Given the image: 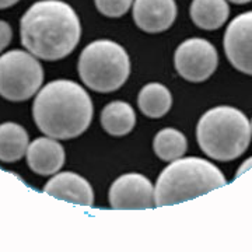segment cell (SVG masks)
<instances>
[{"label": "cell", "instance_id": "6da1fadb", "mask_svg": "<svg viewBox=\"0 0 252 252\" xmlns=\"http://www.w3.org/2000/svg\"><path fill=\"white\" fill-rule=\"evenodd\" d=\"M20 35L31 55L45 61H58L73 52L79 44L80 20L62 0H39L21 17Z\"/></svg>", "mask_w": 252, "mask_h": 252}, {"label": "cell", "instance_id": "7a4b0ae2", "mask_svg": "<svg viewBox=\"0 0 252 252\" xmlns=\"http://www.w3.org/2000/svg\"><path fill=\"white\" fill-rule=\"evenodd\" d=\"M94 114L90 95L72 80L48 83L38 93L32 117L38 129L52 139H73L87 130Z\"/></svg>", "mask_w": 252, "mask_h": 252}, {"label": "cell", "instance_id": "3957f363", "mask_svg": "<svg viewBox=\"0 0 252 252\" xmlns=\"http://www.w3.org/2000/svg\"><path fill=\"white\" fill-rule=\"evenodd\" d=\"M221 171L205 158L188 157L171 162L154 188V206H171L225 187Z\"/></svg>", "mask_w": 252, "mask_h": 252}, {"label": "cell", "instance_id": "277c9868", "mask_svg": "<svg viewBox=\"0 0 252 252\" xmlns=\"http://www.w3.org/2000/svg\"><path fill=\"white\" fill-rule=\"evenodd\" d=\"M251 135L248 118L240 109L224 105L205 112L196 127L200 149L219 161H231L243 156Z\"/></svg>", "mask_w": 252, "mask_h": 252}, {"label": "cell", "instance_id": "5b68a950", "mask_svg": "<svg viewBox=\"0 0 252 252\" xmlns=\"http://www.w3.org/2000/svg\"><path fill=\"white\" fill-rule=\"evenodd\" d=\"M129 73L130 61L127 52L124 46L109 39H98L89 44L79 59L81 80L97 93H112L121 89Z\"/></svg>", "mask_w": 252, "mask_h": 252}, {"label": "cell", "instance_id": "8992f818", "mask_svg": "<svg viewBox=\"0 0 252 252\" xmlns=\"http://www.w3.org/2000/svg\"><path fill=\"white\" fill-rule=\"evenodd\" d=\"M44 81L41 63L28 52L14 49L0 56V95L20 102L30 99Z\"/></svg>", "mask_w": 252, "mask_h": 252}, {"label": "cell", "instance_id": "52a82bcc", "mask_svg": "<svg viewBox=\"0 0 252 252\" xmlns=\"http://www.w3.org/2000/svg\"><path fill=\"white\" fill-rule=\"evenodd\" d=\"M175 69L180 76L192 83L207 80L217 67L219 55L215 46L203 38H190L175 51Z\"/></svg>", "mask_w": 252, "mask_h": 252}, {"label": "cell", "instance_id": "ba28073f", "mask_svg": "<svg viewBox=\"0 0 252 252\" xmlns=\"http://www.w3.org/2000/svg\"><path fill=\"white\" fill-rule=\"evenodd\" d=\"M109 205L117 210H144L154 206L152 182L140 174H125L109 189Z\"/></svg>", "mask_w": 252, "mask_h": 252}, {"label": "cell", "instance_id": "9c48e42d", "mask_svg": "<svg viewBox=\"0 0 252 252\" xmlns=\"http://www.w3.org/2000/svg\"><path fill=\"white\" fill-rule=\"evenodd\" d=\"M224 52L237 70L252 76V10L237 16L228 24Z\"/></svg>", "mask_w": 252, "mask_h": 252}, {"label": "cell", "instance_id": "30bf717a", "mask_svg": "<svg viewBox=\"0 0 252 252\" xmlns=\"http://www.w3.org/2000/svg\"><path fill=\"white\" fill-rule=\"evenodd\" d=\"M177 17L174 0H135L133 18L137 27L156 34L171 27Z\"/></svg>", "mask_w": 252, "mask_h": 252}, {"label": "cell", "instance_id": "8fae6325", "mask_svg": "<svg viewBox=\"0 0 252 252\" xmlns=\"http://www.w3.org/2000/svg\"><path fill=\"white\" fill-rule=\"evenodd\" d=\"M44 192L61 200L74 205L93 206L94 193L91 185L83 177L74 172H61L46 182Z\"/></svg>", "mask_w": 252, "mask_h": 252}, {"label": "cell", "instance_id": "7c38bea8", "mask_svg": "<svg viewBox=\"0 0 252 252\" xmlns=\"http://www.w3.org/2000/svg\"><path fill=\"white\" fill-rule=\"evenodd\" d=\"M27 162L28 167L38 175H52L59 171L64 164L62 144L49 137L35 139L32 143L28 144Z\"/></svg>", "mask_w": 252, "mask_h": 252}, {"label": "cell", "instance_id": "4fadbf2b", "mask_svg": "<svg viewBox=\"0 0 252 252\" xmlns=\"http://www.w3.org/2000/svg\"><path fill=\"white\" fill-rule=\"evenodd\" d=\"M189 14L199 28L213 31L227 21L230 7L225 0H193Z\"/></svg>", "mask_w": 252, "mask_h": 252}, {"label": "cell", "instance_id": "5bb4252c", "mask_svg": "<svg viewBox=\"0 0 252 252\" xmlns=\"http://www.w3.org/2000/svg\"><path fill=\"white\" fill-rule=\"evenodd\" d=\"M135 124V111L125 101H114L101 112V125L111 136L127 135Z\"/></svg>", "mask_w": 252, "mask_h": 252}, {"label": "cell", "instance_id": "9a60e30c", "mask_svg": "<svg viewBox=\"0 0 252 252\" xmlns=\"http://www.w3.org/2000/svg\"><path fill=\"white\" fill-rule=\"evenodd\" d=\"M28 149V133L23 126L13 122L0 125V161H18Z\"/></svg>", "mask_w": 252, "mask_h": 252}, {"label": "cell", "instance_id": "2e32d148", "mask_svg": "<svg viewBox=\"0 0 252 252\" xmlns=\"http://www.w3.org/2000/svg\"><path fill=\"white\" fill-rule=\"evenodd\" d=\"M137 104L146 117L161 118L171 109L172 95L165 86L150 83L140 90Z\"/></svg>", "mask_w": 252, "mask_h": 252}, {"label": "cell", "instance_id": "e0dca14e", "mask_svg": "<svg viewBox=\"0 0 252 252\" xmlns=\"http://www.w3.org/2000/svg\"><path fill=\"white\" fill-rule=\"evenodd\" d=\"M187 137L180 130L167 127L160 130L154 137L153 147L162 161H175L187 152Z\"/></svg>", "mask_w": 252, "mask_h": 252}, {"label": "cell", "instance_id": "ac0fdd59", "mask_svg": "<svg viewBox=\"0 0 252 252\" xmlns=\"http://www.w3.org/2000/svg\"><path fill=\"white\" fill-rule=\"evenodd\" d=\"M133 0H95L99 13L107 17H121L130 9Z\"/></svg>", "mask_w": 252, "mask_h": 252}, {"label": "cell", "instance_id": "d6986e66", "mask_svg": "<svg viewBox=\"0 0 252 252\" xmlns=\"http://www.w3.org/2000/svg\"><path fill=\"white\" fill-rule=\"evenodd\" d=\"M11 35H13L11 27H10L6 21H1L0 20V52L9 45L10 41H11Z\"/></svg>", "mask_w": 252, "mask_h": 252}, {"label": "cell", "instance_id": "ffe728a7", "mask_svg": "<svg viewBox=\"0 0 252 252\" xmlns=\"http://www.w3.org/2000/svg\"><path fill=\"white\" fill-rule=\"evenodd\" d=\"M18 0H0V9H7L10 6L16 4Z\"/></svg>", "mask_w": 252, "mask_h": 252}, {"label": "cell", "instance_id": "44dd1931", "mask_svg": "<svg viewBox=\"0 0 252 252\" xmlns=\"http://www.w3.org/2000/svg\"><path fill=\"white\" fill-rule=\"evenodd\" d=\"M230 1L237 3V4H245V3H250V1H252V0H230Z\"/></svg>", "mask_w": 252, "mask_h": 252}, {"label": "cell", "instance_id": "7402d4cb", "mask_svg": "<svg viewBox=\"0 0 252 252\" xmlns=\"http://www.w3.org/2000/svg\"><path fill=\"white\" fill-rule=\"evenodd\" d=\"M251 130H252V125H251Z\"/></svg>", "mask_w": 252, "mask_h": 252}]
</instances>
